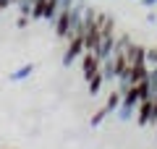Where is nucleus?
<instances>
[{"label":"nucleus","instance_id":"2","mask_svg":"<svg viewBox=\"0 0 157 149\" xmlns=\"http://www.w3.org/2000/svg\"><path fill=\"white\" fill-rule=\"evenodd\" d=\"M34 71H37V66H34V63H24V66H18L8 78H11V81H26V78L32 76Z\"/></svg>","mask_w":157,"mask_h":149},{"label":"nucleus","instance_id":"9","mask_svg":"<svg viewBox=\"0 0 157 149\" xmlns=\"http://www.w3.org/2000/svg\"><path fill=\"white\" fill-rule=\"evenodd\" d=\"M0 11H3V8H0Z\"/></svg>","mask_w":157,"mask_h":149},{"label":"nucleus","instance_id":"7","mask_svg":"<svg viewBox=\"0 0 157 149\" xmlns=\"http://www.w3.org/2000/svg\"><path fill=\"white\" fill-rule=\"evenodd\" d=\"M107 115H110V113H107V110H105V105H102V107H100V110H97V113H94V115H92V120H89V123H92V126H94V128H97V126H102V120H105V118H107Z\"/></svg>","mask_w":157,"mask_h":149},{"label":"nucleus","instance_id":"8","mask_svg":"<svg viewBox=\"0 0 157 149\" xmlns=\"http://www.w3.org/2000/svg\"><path fill=\"white\" fill-rule=\"evenodd\" d=\"M139 3H141V6H147V8H155L157 6V0H139Z\"/></svg>","mask_w":157,"mask_h":149},{"label":"nucleus","instance_id":"4","mask_svg":"<svg viewBox=\"0 0 157 149\" xmlns=\"http://www.w3.org/2000/svg\"><path fill=\"white\" fill-rule=\"evenodd\" d=\"M121 99H123V97H121V92H118V89H113V92L107 94V102H105V110L110 113V115H113V113L118 110V105H121Z\"/></svg>","mask_w":157,"mask_h":149},{"label":"nucleus","instance_id":"6","mask_svg":"<svg viewBox=\"0 0 157 149\" xmlns=\"http://www.w3.org/2000/svg\"><path fill=\"white\" fill-rule=\"evenodd\" d=\"M144 66H147V71H155V68H157V47H147Z\"/></svg>","mask_w":157,"mask_h":149},{"label":"nucleus","instance_id":"5","mask_svg":"<svg viewBox=\"0 0 157 149\" xmlns=\"http://www.w3.org/2000/svg\"><path fill=\"white\" fill-rule=\"evenodd\" d=\"M102 84H105V78H102V71H97L94 76L89 78V94H92V97H97V94L102 92Z\"/></svg>","mask_w":157,"mask_h":149},{"label":"nucleus","instance_id":"1","mask_svg":"<svg viewBox=\"0 0 157 149\" xmlns=\"http://www.w3.org/2000/svg\"><path fill=\"white\" fill-rule=\"evenodd\" d=\"M81 55H84V37H73L68 39V50L66 55H63V66H73V60H81Z\"/></svg>","mask_w":157,"mask_h":149},{"label":"nucleus","instance_id":"3","mask_svg":"<svg viewBox=\"0 0 157 149\" xmlns=\"http://www.w3.org/2000/svg\"><path fill=\"white\" fill-rule=\"evenodd\" d=\"M152 102H155V99H141V105H139V126H149L152 123Z\"/></svg>","mask_w":157,"mask_h":149}]
</instances>
